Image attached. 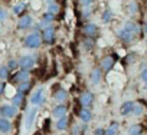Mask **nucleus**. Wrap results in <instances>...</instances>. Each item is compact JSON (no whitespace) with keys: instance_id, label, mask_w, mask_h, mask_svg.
<instances>
[{"instance_id":"obj_1","label":"nucleus","mask_w":147,"mask_h":135,"mask_svg":"<svg viewBox=\"0 0 147 135\" xmlns=\"http://www.w3.org/2000/svg\"><path fill=\"white\" fill-rule=\"evenodd\" d=\"M40 43H42V37H40V35H39L38 32L30 33V35L25 39V46H26V47H30V49L39 47Z\"/></svg>"},{"instance_id":"obj_2","label":"nucleus","mask_w":147,"mask_h":135,"mask_svg":"<svg viewBox=\"0 0 147 135\" xmlns=\"http://www.w3.org/2000/svg\"><path fill=\"white\" fill-rule=\"evenodd\" d=\"M35 63H36V57H35V56H32V55L22 56V57H20V60H19V66L22 68V69H25V71L32 69V68L35 66Z\"/></svg>"},{"instance_id":"obj_3","label":"nucleus","mask_w":147,"mask_h":135,"mask_svg":"<svg viewBox=\"0 0 147 135\" xmlns=\"http://www.w3.org/2000/svg\"><path fill=\"white\" fill-rule=\"evenodd\" d=\"M0 115H2L3 118H13L16 115V106H13V105L0 106Z\"/></svg>"},{"instance_id":"obj_4","label":"nucleus","mask_w":147,"mask_h":135,"mask_svg":"<svg viewBox=\"0 0 147 135\" xmlns=\"http://www.w3.org/2000/svg\"><path fill=\"white\" fill-rule=\"evenodd\" d=\"M36 114H38V109H36V108H32V109L28 111V114H26V121H25V128H26V129H30V128H32V125H33V122H35V118H36Z\"/></svg>"},{"instance_id":"obj_5","label":"nucleus","mask_w":147,"mask_h":135,"mask_svg":"<svg viewBox=\"0 0 147 135\" xmlns=\"http://www.w3.org/2000/svg\"><path fill=\"white\" fill-rule=\"evenodd\" d=\"M114 63H115V57L113 56H105L102 60H101V68L104 72H110L113 68H114Z\"/></svg>"},{"instance_id":"obj_6","label":"nucleus","mask_w":147,"mask_h":135,"mask_svg":"<svg viewBox=\"0 0 147 135\" xmlns=\"http://www.w3.org/2000/svg\"><path fill=\"white\" fill-rule=\"evenodd\" d=\"M30 102L32 105H40L43 102V88H38L33 95L30 96Z\"/></svg>"},{"instance_id":"obj_7","label":"nucleus","mask_w":147,"mask_h":135,"mask_svg":"<svg viewBox=\"0 0 147 135\" xmlns=\"http://www.w3.org/2000/svg\"><path fill=\"white\" fill-rule=\"evenodd\" d=\"M82 32H84V35H87V36H95L97 33H98V26L95 25V23H87L84 27H82Z\"/></svg>"},{"instance_id":"obj_8","label":"nucleus","mask_w":147,"mask_h":135,"mask_svg":"<svg viewBox=\"0 0 147 135\" xmlns=\"http://www.w3.org/2000/svg\"><path fill=\"white\" fill-rule=\"evenodd\" d=\"M101 78H102V72L101 69H98V68H95V69L91 71V75H90V81L92 85H98L101 82Z\"/></svg>"},{"instance_id":"obj_9","label":"nucleus","mask_w":147,"mask_h":135,"mask_svg":"<svg viewBox=\"0 0 147 135\" xmlns=\"http://www.w3.org/2000/svg\"><path fill=\"white\" fill-rule=\"evenodd\" d=\"M42 39L45 40V43H52L53 42V39H55V30H53V27H48V29H45L43 30V36H42Z\"/></svg>"},{"instance_id":"obj_10","label":"nucleus","mask_w":147,"mask_h":135,"mask_svg":"<svg viewBox=\"0 0 147 135\" xmlns=\"http://www.w3.org/2000/svg\"><path fill=\"white\" fill-rule=\"evenodd\" d=\"M134 111V104L131 101H125L121 106H120V114L121 115H128Z\"/></svg>"},{"instance_id":"obj_11","label":"nucleus","mask_w":147,"mask_h":135,"mask_svg":"<svg viewBox=\"0 0 147 135\" xmlns=\"http://www.w3.org/2000/svg\"><path fill=\"white\" fill-rule=\"evenodd\" d=\"M118 37L123 40V42H125V43H130L131 40H133V37H134V35L133 33H130V32H127L125 29H121V30H118Z\"/></svg>"},{"instance_id":"obj_12","label":"nucleus","mask_w":147,"mask_h":135,"mask_svg":"<svg viewBox=\"0 0 147 135\" xmlns=\"http://www.w3.org/2000/svg\"><path fill=\"white\" fill-rule=\"evenodd\" d=\"M29 79V71H25V69H22L20 72H18L15 76H13V81H16V82H26Z\"/></svg>"},{"instance_id":"obj_13","label":"nucleus","mask_w":147,"mask_h":135,"mask_svg":"<svg viewBox=\"0 0 147 135\" xmlns=\"http://www.w3.org/2000/svg\"><path fill=\"white\" fill-rule=\"evenodd\" d=\"M52 115H53L55 118H58V119L63 118V116L66 115V106H65V105H58V106L52 111Z\"/></svg>"},{"instance_id":"obj_14","label":"nucleus","mask_w":147,"mask_h":135,"mask_svg":"<svg viewBox=\"0 0 147 135\" xmlns=\"http://www.w3.org/2000/svg\"><path fill=\"white\" fill-rule=\"evenodd\" d=\"M123 29H125L127 32L133 33L134 36H136V35L138 33V30H140V29H138V26H137V25H136L134 22H125V23H124V27H123Z\"/></svg>"},{"instance_id":"obj_15","label":"nucleus","mask_w":147,"mask_h":135,"mask_svg":"<svg viewBox=\"0 0 147 135\" xmlns=\"http://www.w3.org/2000/svg\"><path fill=\"white\" fill-rule=\"evenodd\" d=\"M66 96H68V94H66V91L62 89V88H58V91H55V94H53V98H55V101H58V102H63V101L66 99Z\"/></svg>"},{"instance_id":"obj_16","label":"nucleus","mask_w":147,"mask_h":135,"mask_svg":"<svg viewBox=\"0 0 147 135\" xmlns=\"http://www.w3.org/2000/svg\"><path fill=\"white\" fill-rule=\"evenodd\" d=\"M92 99H94V96H92L91 92H84L81 95V105L82 106H88V105H91Z\"/></svg>"},{"instance_id":"obj_17","label":"nucleus","mask_w":147,"mask_h":135,"mask_svg":"<svg viewBox=\"0 0 147 135\" xmlns=\"http://www.w3.org/2000/svg\"><path fill=\"white\" fill-rule=\"evenodd\" d=\"M30 25H32V17H30L29 15L23 16V17L18 22V26H19L20 29H26V27H29Z\"/></svg>"},{"instance_id":"obj_18","label":"nucleus","mask_w":147,"mask_h":135,"mask_svg":"<svg viewBox=\"0 0 147 135\" xmlns=\"http://www.w3.org/2000/svg\"><path fill=\"white\" fill-rule=\"evenodd\" d=\"M10 128H12V125H10L9 119H6V118H0V132L7 134V132L10 131Z\"/></svg>"},{"instance_id":"obj_19","label":"nucleus","mask_w":147,"mask_h":135,"mask_svg":"<svg viewBox=\"0 0 147 135\" xmlns=\"http://www.w3.org/2000/svg\"><path fill=\"white\" fill-rule=\"evenodd\" d=\"M78 116H80L84 122H90L91 118H92V114H91V111H88V109H82V111L80 112Z\"/></svg>"},{"instance_id":"obj_20","label":"nucleus","mask_w":147,"mask_h":135,"mask_svg":"<svg viewBox=\"0 0 147 135\" xmlns=\"http://www.w3.org/2000/svg\"><path fill=\"white\" fill-rule=\"evenodd\" d=\"M66 126H68V118H66V116L58 119V122H56V128H58L59 131H65Z\"/></svg>"},{"instance_id":"obj_21","label":"nucleus","mask_w":147,"mask_h":135,"mask_svg":"<svg viewBox=\"0 0 147 135\" xmlns=\"http://www.w3.org/2000/svg\"><path fill=\"white\" fill-rule=\"evenodd\" d=\"M118 131V124L117 122H113L110 125V128L105 131V135H115V132Z\"/></svg>"},{"instance_id":"obj_22","label":"nucleus","mask_w":147,"mask_h":135,"mask_svg":"<svg viewBox=\"0 0 147 135\" xmlns=\"http://www.w3.org/2000/svg\"><path fill=\"white\" fill-rule=\"evenodd\" d=\"M111 19H113V12H111L110 9H107V10L102 13V22H104V23H110Z\"/></svg>"},{"instance_id":"obj_23","label":"nucleus","mask_w":147,"mask_h":135,"mask_svg":"<svg viewBox=\"0 0 147 135\" xmlns=\"http://www.w3.org/2000/svg\"><path fill=\"white\" fill-rule=\"evenodd\" d=\"M128 134L130 135H141V125H133L128 129Z\"/></svg>"},{"instance_id":"obj_24","label":"nucleus","mask_w":147,"mask_h":135,"mask_svg":"<svg viewBox=\"0 0 147 135\" xmlns=\"http://www.w3.org/2000/svg\"><path fill=\"white\" fill-rule=\"evenodd\" d=\"M22 101H23V94L18 92V94L13 96V106H19V105L22 104Z\"/></svg>"},{"instance_id":"obj_25","label":"nucleus","mask_w":147,"mask_h":135,"mask_svg":"<svg viewBox=\"0 0 147 135\" xmlns=\"http://www.w3.org/2000/svg\"><path fill=\"white\" fill-rule=\"evenodd\" d=\"M29 89H30V82H28V81H26V82H22L20 86H19V92H20V94H25V92H28Z\"/></svg>"},{"instance_id":"obj_26","label":"nucleus","mask_w":147,"mask_h":135,"mask_svg":"<svg viewBox=\"0 0 147 135\" xmlns=\"http://www.w3.org/2000/svg\"><path fill=\"white\" fill-rule=\"evenodd\" d=\"M26 7V5L25 3H19V5H16V6H13V13L15 15H20L22 12H23V9Z\"/></svg>"},{"instance_id":"obj_27","label":"nucleus","mask_w":147,"mask_h":135,"mask_svg":"<svg viewBox=\"0 0 147 135\" xmlns=\"http://www.w3.org/2000/svg\"><path fill=\"white\" fill-rule=\"evenodd\" d=\"M48 12L52 13V15H56L59 12V6L56 3H49V7H48Z\"/></svg>"},{"instance_id":"obj_28","label":"nucleus","mask_w":147,"mask_h":135,"mask_svg":"<svg viewBox=\"0 0 147 135\" xmlns=\"http://www.w3.org/2000/svg\"><path fill=\"white\" fill-rule=\"evenodd\" d=\"M7 75H9V68L7 66H2V68H0V78L6 79Z\"/></svg>"},{"instance_id":"obj_29","label":"nucleus","mask_w":147,"mask_h":135,"mask_svg":"<svg viewBox=\"0 0 147 135\" xmlns=\"http://www.w3.org/2000/svg\"><path fill=\"white\" fill-rule=\"evenodd\" d=\"M84 45H85V49H87V50H90V49H92V47H94V40H91V39H85Z\"/></svg>"},{"instance_id":"obj_30","label":"nucleus","mask_w":147,"mask_h":135,"mask_svg":"<svg viewBox=\"0 0 147 135\" xmlns=\"http://www.w3.org/2000/svg\"><path fill=\"white\" fill-rule=\"evenodd\" d=\"M136 115H141L143 114V105H140V104H137V105H134V111H133Z\"/></svg>"},{"instance_id":"obj_31","label":"nucleus","mask_w":147,"mask_h":135,"mask_svg":"<svg viewBox=\"0 0 147 135\" xmlns=\"http://www.w3.org/2000/svg\"><path fill=\"white\" fill-rule=\"evenodd\" d=\"M55 19V15H52V13H45L43 15V20H46V22H51V20H53Z\"/></svg>"},{"instance_id":"obj_32","label":"nucleus","mask_w":147,"mask_h":135,"mask_svg":"<svg viewBox=\"0 0 147 135\" xmlns=\"http://www.w3.org/2000/svg\"><path fill=\"white\" fill-rule=\"evenodd\" d=\"M19 63L16 62V60H9V65H7V68L10 71H13V69H16V66H18Z\"/></svg>"},{"instance_id":"obj_33","label":"nucleus","mask_w":147,"mask_h":135,"mask_svg":"<svg viewBox=\"0 0 147 135\" xmlns=\"http://www.w3.org/2000/svg\"><path fill=\"white\" fill-rule=\"evenodd\" d=\"M94 135H105V129H102V128H97L95 132H94Z\"/></svg>"},{"instance_id":"obj_34","label":"nucleus","mask_w":147,"mask_h":135,"mask_svg":"<svg viewBox=\"0 0 147 135\" xmlns=\"http://www.w3.org/2000/svg\"><path fill=\"white\" fill-rule=\"evenodd\" d=\"M6 16H7L6 10H3V9H0V22H2V20H5V19H6Z\"/></svg>"},{"instance_id":"obj_35","label":"nucleus","mask_w":147,"mask_h":135,"mask_svg":"<svg viewBox=\"0 0 147 135\" xmlns=\"http://www.w3.org/2000/svg\"><path fill=\"white\" fill-rule=\"evenodd\" d=\"M80 3H81L82 6H88V5L92 3V0H80Z\"/></svg>"},{"instance_id":"obj_36","label":"nucleus","mask_w":147,"mask_h":135,"mask_svg":"<svg viewBox=\"0 0 147 135\" xmlns=\"http://www.w3.org/2000/svg\"><path fill=\"white\" fill-rule=\"evenodd\" d=\"M49 124H51V121H49V119H45V122H43V129H45V131L49 129Z\"/></svg>"},{"instance_id":"obj_37","label":"nucleus","mask_w":147,"mask_h":135,"mask_svg":"<svg viewBox=\"0 0 147 135\" xmlns=\"http://www.w3.org/2000/svg\"><path fill=\"white\" fill-rule=\"evenodd\" d=\"M141 79H143L144 82H147V69H144V71L141 72Z\"/></svg>"},{"instance_id":"obj_38","label":"nucleus","mask_w":147,"mask_h":135,"mask_svg":"<svg viewBox=\"0 0 147 135\" xmlns=\"http://www.w3.org/2000/svg\"><path fill=\"white\" fill-rule=\"evenodd\" d=\"M3 89H5V85H3L2 82H0V94H2V92H3Z\"/></svg>"},{"instance_id":"obj_39","label":"nucleus","mask_w":147,"mask_h":135,"mask_svg":"<svg viewBox=\"0 0 147 135\" xmlns=\"http://www.w3.org/2000/svg\"><path fill=\"white\" fill-rule=\"evenodd\" d=\"M90 15V9H85V12H84V16H88Z\"/></svg>"},{"instance_id":"obj_40","label":"nucleus","mask_w":147,"mask_h":135,"mask_svg":"<svg viewBox=\"0 0 147 135\" xmlns=\"http://www.w3.org/2000/svg\"><path fill=\"white\" fill-rule=\"evenodd\" d=\"M144 32L147 33V20H146V25H144Z\"/></svg>"},{"instance_id":"obj_41","label":"nucleus","mask_w":147,"mask_h":135,"mask_svg":"<svg viewBox=\"0 0 147 135\" xmlns=\"http://www.w3.org/2000/svg\"><path fill=\"white\" fill-rule=\"evenodd\" d=\"M146 89H147V82H146Z\"/></svg>"}]
</instances>
